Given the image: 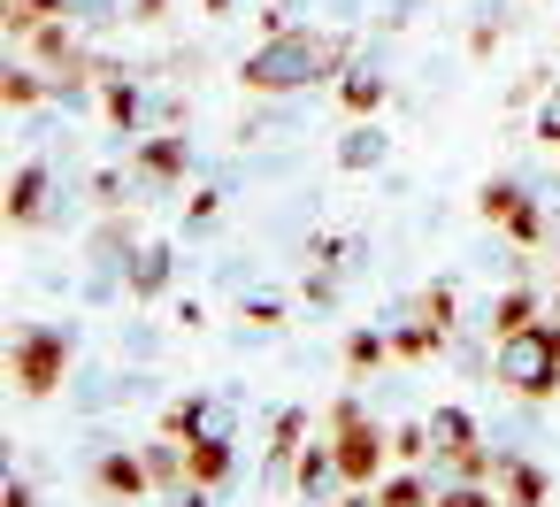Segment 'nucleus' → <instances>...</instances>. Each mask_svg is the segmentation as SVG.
<instances>
[{
  "instance_id": "obj_1",
  "label": "nucleus",
  "mask_w": 560,
  "mask_h": 507,
  "mask_svg": "<svg viewBox=\"0 0 560 507\" xmlns=\"http://www.w3.org/2000/svg\"><path fill=\"white\" fill-rule=\"evenodd\" d=\"M338 62H346V47L330 39V32H284V39H261L254 47V62L238 70L254 93H300V85H315V78H338Z\"/></svg>"
},
{
  "instance_id": "obj_2",
  "label": "nucleus",
  "mask_w": 560,
  "mask_h": 507,
  "mask_svg": "<svg viewBox=\"0 0 560 507\" xmlns=\"http://www.w3.org/2000/svg\"><path fill=\"white\" fill-rule=\"evenodd\" d=\"M499 384L522 400H552L560 384V323H529L514 338H499Z\"/></svg>"
},
{
  "instance_id": "obj_3",
  "label": "nucleus",
  "mask_w": 560,
  "mask_h": 507,
  "mask_svg": "<svg viewBox=\"0 0 560 507\" xmlns=\"http://www.w3.org/2000/svg\"><path fill=\"white\" fill-rule=\"evenodd\" d=\"M9 369H16V384H24V392H55V384H62V369H70V338H62V331H47V323H32V331L16 338Z\"/></svg>"
},
{
  "instance_id": "obj_4",
  "label": "nucleus",
  "mask_w": 560,
  "mask_h": 507,
  "mask_svg": "<svg viewBox=\"0 0 560 507\" xmlns=\"http://www.w3.org/2000/svg\"><path fill=\"white\" fill-rule=\"evenodd\" d=\"M483 216H491L499 231H514L522 246H537V239H545V223H537L529 193H522V185H506V177H491V185H483Z\"/></svg>"
},
{
  "instance_id": "obj_5",
  "label": "nucleus",
  "mask_w": 560,
  "mask_h": 507,
  "mask_svg": "<svg viewBox=\"0 0 560 507\" xmlns=\"http://www.w3.org/2000/svg\"><path fill=\"white\" fill-rule=\"evenodd\" d=\"M93 476H101V492H116V499H147V492H154L147 453H101V461H93Z\"/></svg>"
},
{
  "instance_id": "obj_6",
  "label": "nucleus",
  "mask_w": 560,
  "mask_h": 507,
  "mask_svg": "<svg viewBox=\"0 0 560 507\" xmlns=\"http://www.w3.org/2000/svg\"><path fill=\"white\" fill-rule=\"evenodd\" d=\"M430 446H438L445 461L476 453V446H483V438H476V415H468V407H438V415H430Z\"/></svg>"
},
{
  "instance_id": "obj_7",
  "label": "nucleus",
  "mask_w": 560,
  "mask_h": 507,
  "mask_svg": "<svg viewBox=\"0 0 560 507\" xmlns=\"http://www.w3.org/2000/svg\"><path fill=\"white\" fill-rule=\"evenodd\" d=\"M39 216H47V170L32 162L9 177V223H39Z\"/></svg>"
},
{
  "instance_id": "obj_8",
  "label": "nucleus",
  "mask_w": 560,
  "mask_h": 507,
  "mask_svg": "<svg viewBox=\"0 0 560 507\" xmlns=\"http://www.w3.org/2000/svg\"><path fill=\"white\" fill-rule=\"evenodd\" d=\"M529 323H537V292H529V285H506L499 308H491V331L514 338V331H529Z\"/></svg>"
},
{
  "instance_id": "obj_9",
  "label": "nucleus",
  "mask_w": 560,
  "mask_h": 507,
  "mask_svg": "<svg viewBox=\"0 0 560 507\" xmlns=\"http://www.w3.org/2000/svg\"><path fill=\"white\" fill-rule=\"evenodd\" d=\"M499 484H506V507H537V499H545V469H537V461H514V453H506V461H499Z\"/></svg>"
},
{
  "instance_id": "obj_10",
  "label": "nucleus",
  "mask_w": 560,
  "mask_h": 507,
  "mask_svg": "<svg viewBox=\"0 0 560 507\" xmlns=\"http://www.w3.org/2000/svg\"><path fill=\"white\" fill-rule=\"evenodd\" d=\"M185 162H192V154H185V139H177V131H162V139H147V147H139V177H177Z\"/></svg>"
},
{
  "instance_id": "obj_11",
  "label": "nucleus",
  "mask_w": 560,
  "mask_h": 507,
  "mask_svg": "<svg viewBox=\"0 0 560 507\" xmlns=\"http://www.w3.org/2000/svg\"><path fill=\"white\" fill-rule=\"evenodd\" d=\"M185 453H192V484H223V476H231V438L208 430V438H192Z\"/></svg>"
},
{
  "instance_id": "obj_12",
  "label": "nucleus",
  "mask_w": 560,
  "mask_h": 507,
  "mask_svg": "<svg viewBox=\"0 0 560 507\" xmlns=\"http://www.w3.org/2000/svg\"><path fill=\"white\" fill-rule=\"evenodd\" d=\"M323 484H338V446H330V438H315V446L300 453V492L315 499Z\"/></svg>"
},
{
  "instance_id": "obj_13",
  "label": "nucleus",
  "mask_w": 560,
  "mask_h": 507,
  "mask_svg": "<svg viewBox=\"0 0 560 507\" xmlns=\"http://www.w3.org/2000/svg\"><path fill=\"white\" fill-rule=\"evenodd\" d=\"M338 101H346L353 116H369V108L384 101V70H346V78H338Z\"/></svg>"
},
{
  "instance_id": "obj_14",
  "label": "nucleus",
  "mask_w": 560,
  "mask_h": 507,
  "mask_svg": "<svg viewBox=\"0 0 560 507\" xmlns=\"http://www.w3.org/2000/svg\"><path fill=\"white\" fill-rule=\"evenodd\" d=\"M376 507H438V499H430L422 476H384V484H376Z\"/></svg>"
},
{
  "instance_id": "obj_15",
  "label": "nucleus",
  "mask_w": 560,
  "mask_h": 507,
  "mask_svg": "<svg viewBox=\"0 0 560 507\" xmlns=\"http://www.w3.org/2000/svg\"><path fill=\"white\" fill-rule=\"evenodd\" d=\"M108 124H116V131H131V124H139V85H131L124 70L108 78Z\"/></svg>"
},
{
  "instance_id": "obj_16",
  "label": "nucleus",
  "mask_w": 560,
  "mask_h": 507,
  "mask_svg": "<svg viewBox=\"0 0 560 507\" xmlns=\"http://www.w3.org/2000/svg\"><path fill=\"white\" fill-rule=\"evenodd\" d=\"M162 285H170V254H162V246H147V254L131 262V292H162Z\"/></svg>"
},
{
  "instance_id": "obj_17",
  "label": "nucleus",
  "mask_w": 560,
  "mask_h": 507,
  "mask_svg": "<svg viewBox=\"0 0 560 507\" xmlns=\"http://www.w3.org/2000/svg\"><path fill=\"white\" fill-rule=\"evenodd\" d=\"M384 354H392V338H384V331H353V346H346V361H353V369H376Z\"/></svg>"
},
{
  "instance_id": "obj_18",
  "label": "nucleus",
  "mask_w": 560,
  "mask_h": 507,
  "mask_svg": "<svg viewBox=\"0 0 560 507\" xmlns=\"http://www.w3.org/2000/svg\"><path fill=\"white\" fill-rule=\"evenodd\" d=\"M300 430H307V415H300V407H284V415H277V438H269V461H284V453L300 446Z\"/></svg>"
},
{
  "instance_id": "obj_19",
  "label": "nucleus",
  "mask_w": 560,
  "mask_h": 507,
  "mask_svg": "<svg viewBox=\"0 0 560 507\" xmlns=\"http://www.w3.org/2000/svg\"><path fill=\"white\" fill-rule=\"evenodd\" d=\"M376 154H384V139H376V131H353V139L338 147V162H353V170H369Z\"/></svg>"
},
{
  "instance_id": "obj_20",
  "label": "nucleus",
  "mask_w": 560,
  "mask_h": 507,
  "mask_svg": "<svg viewBox=\"0 0 560 507\" xmlns=\"http://www.w3.org/2000/svg\"><path fill=\"white\" fill-rule=\"evenodd\" d=\"M392 453H399V461H422V453H430V423H407V430H392Z\"/></svg>"
},
{
  "instance_id": "obj_21",
  "label": "nucleus",
  "mask_w": 560,
  "mask_h": 507,
  "mask_svg": "<svg viewBox=\"0 0 560 507\" xmlns=\"http://www.w3.org/2000/svg\"><path fill=\"white\" fill-rule=\"evenodd\" d=\"M422 323H430V331H445V323H453V292H445V285H430V292H422Z\"/></svg>"
},
{
  "instance_id": "obj_22",
  "label": "nucleus",
  "mask_w": 560,
  "mask_h": 507,
  "mask_svg": "<svg viewBox=\"0 0 560 507\" xmlns=\"http://www.w3.org/2000/svg\"><path fill=\"white\" fill-rule=\"evenodd\" d=\"M39 93H47V85H39V78H32V70H9V108H32V101H39Z\"/></svg>"
},
{
  "instance_id": "obj_23",
  "label": "nucleus",
  "mask_w": 560,
  "mask_h": 507,
  "mask_svg": "<svg viewBox=\"0 0 560 507\" xmlns=\"http://www.w3.org/2000/svg\"><path fill=\"white\" fill-rule=\"evenodd\" d=\"M438 507H491V492L483 484H453V492H438Z\"/></svg>"
},
{
  "instance_id": "obj_24",
  "label": "nucleus",
  "mask_w": 560,
  "mask_h": 507,
  "mask_svg": "<svg viewBox=\"0 0 560 507\" xmlns=\"http://www.w3.org/2000/svg\"><path fill=\"white\" fill-rule=\"evenodd\" d=\"M9 507H32V492H24V484H9Z\"/></svg>"
},
{
  "instance_id": "obj_25",
  "label": "nucleus",
  "mask_w": 560,
  "mask_h": 507,
  "mask_svg": "<svg viewBox=\"0 0 560 507\" xmlns=\"http://www.w3.org/2000/svg\"><path fill=\"white\" fill-rule=\"evenodd\" d=\"M208 16H231V0H208Z\"/></svg>"
},
{
  "instance_id": "obj_26",
  "label": "nucleus",
  "mask_w": 560,
  "mask_h": 507,
  "mask_svg": "<svg viewBox=\"0 0 560 507\" xmlns=\"http://www.w3.org/2000/svg\"><path fill=\"white\" fill-rule=\"evenodd\" d=\"M177 507H208V499H200V492H185V499H177Z\"/></svg>"
},
{
  "instance_id": "obj_27",
  "label": "nucleus",
  "mask_w": 560,
  "mask_h": 507,
  "mask_svg": "<svg viewBox=\"0 0 560 507\" xmlns=\"http://www.w3.org/2000/svg\"><path fill=\"white\" fill-rule=\"evenodd\" d=\"M338 507H361V499H338Z\"/></svg>"
}]
</instances>
